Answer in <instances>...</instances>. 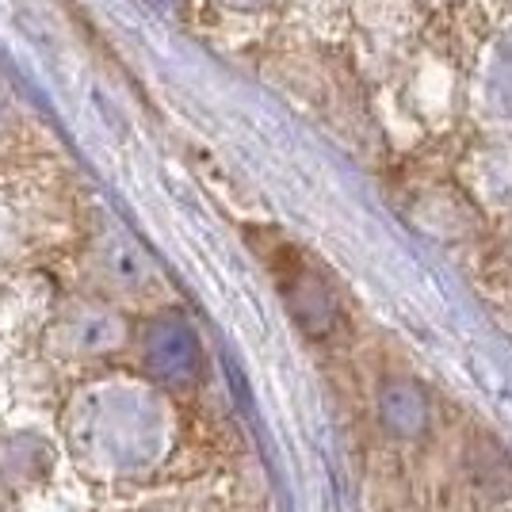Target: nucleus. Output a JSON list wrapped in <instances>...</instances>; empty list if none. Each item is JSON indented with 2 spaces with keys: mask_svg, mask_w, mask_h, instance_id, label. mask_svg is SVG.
I'll return each mask as SVG.
<instances>
[{
  "mask_svg": "<svg viewBox=\"0 0 512 512\" xmlns=\"http://www.w3.org/2000/svg\"><path fill=\"white\" fill-rule=\"evenodd\" d=\"M169 428L161 402L150 390L127 383H100L81 390L65 413V448L73 463L96 474H134L161 459Z\"/></svg>",
  "mask_w": 512,
  "mask_h": 512,
  "instance_id": "obj_1",
  "label": "nucleus"
},
{
  "mask_svg": "<svg viewBox=\"0 0 512 512\" xmlns=\"http://www.w3.org/2000/svg\"><path fill=\"white\" fill-rule=\"evenodd\" d=\"M127 341V325L107 306L81 302L54 325V348L62 356H107Z\"/></svg>",
  "mask_w": 512,
  "mask_h": 512,
  "instance_id": "obj_2",
  "label": "nucleus"
},
{
  "mask_svg": "<svg viewBox=\"0 0 512 512\" xmlns=\"http://www.w3.org/2000/svg\"><path fill=\"white\" fill-rule=\"evenodd\" d=\"M146 363L157 379L184 383L195 367V341L180 321H157L146 333Z\"/></svg>",
  "mask_w": 512,
  "mask_h": 512,
  "instance_id": "obj_3",
  "label": "nucleus"
},
{
  "mask_svg": "<svg viewBox=\"0 0 512 512\" xmlns=\"http://www.w3.org/2000/svg\"><path fill=\"white\" fill-rule=\"evenodd\" d=\"M379 413H383V421L394 432H402V436H413L417 428L425 425V402H421V394H417V386H406V383H394L383 390V398H379Z\"/></svg>",
  "mask_w": 512,
  "mask_h": 512,
  "instance_id": "obj_4",
  "label": "nucleus"
},
{
  "mask_svg": "<svg viewBox=\"0 0 512 512\" xmlns=\"http://www.w3.org/2000/svg\"><path fill=\"white\" fill-rule=\"evenodd\" d=\"M100 268H104L107 279H115V283H123V287H134V283H142V272H146V260L138 253V245H130V237L123 234H107L100 241Z\"/></svg>",
  "mask_w": 512,
  "mask_h": 512,
  "instance_id": "obj_5",
  "label": "nucleus"
}]
</instances>
